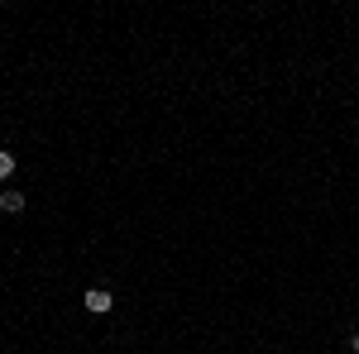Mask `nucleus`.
<instances>
[{"label": "nucleus", "mask_w": 359, "mask_h": 354, "mask_svg": "<svg viewBox=\"0 0 359 354\" xmlns=\"http://www.w3.org/2000/svg\"><path fill=\"white\" fill-rule=\"evenodd\" d=\"M86 311H91V316H106V311H111L115 301H111V292H106V287H91V292H86Z\"/></svg>", "instance_id": "1"}, {"label": "nucleus", "mask_w": 359, "mask_h": 354, "mask_svg": "<svg viewBox=\"0 0 359 354\" xmlns=\"http://www.w3.org/2000/svg\"><path fill=\"white\" fill-rule=\"evenodd\" d=\"M0 211L20 216V211H25V191H0Z\"/></svg>", "instance_id": "2"}, {"label": "nucleus", "mask_w": 359, "mask_h": 354, "mask_svg": "<svg viewBox=\"0 0 359 354\" xmlns=\"http://www.w3.org/2000/svg\"><path fill=\"white\" fill-rule=\"evenodd\" d=\"M10 172H15V154H10V149H0V177H10Z\"/></svg>", "instance_id": "3"}, {"label": "nucleus", "mask_w": 359, "mask_h": 354, "mask_svg": "<svg viewBox=\"0 0 359 354\" xmlns=\"http://www.w3.org/2000/svg\"><path fill=\"white\" fill-rule=\"evenodd\" d=\"M355 350H359V340H355Z\"/></svg>", "instance_id": "4"}]
</instances>
